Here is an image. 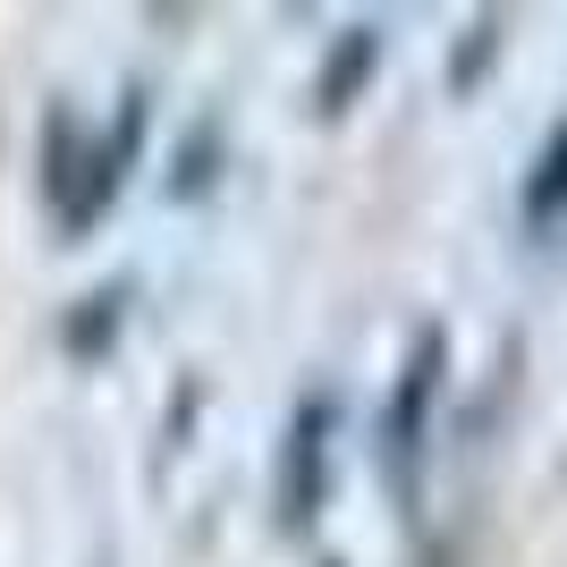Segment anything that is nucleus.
Masks as SVG:
<instances>
[{
	"label": "nucleus",
	"mask_w": 567,
	"mask_h": 567,
	"mask_svg": "<svg viewBox=\"0 0 567 567\" xmlns=\"http://www.w3.org/2000/svg\"><path fill=\"white\" fill-rule=\"evenodd\" d=\"M432 390H441V331H424V348H415V364H406V381H399V399H390V450H399V466L424 450Z\"/></svg>",
	"instance_id": "nucleus-2"
},
{
	"label": "nucleus",
	"mask_w": 567,
	"mask_h": 567,
	"mask_svg": "<svg viewBox=\"0 0 567 567\" xmlns=\"http://www.w3.org/2000/svg\"><path fill=\"white\" fill-rule=\"evenodd\" d=\"M567 213V118H559V136L543 144V162H534V187H525V220L543 229V220Z\"/></svg>",
	"instance_id": "nucleus-3"
},
{
	"label": "nucleus",
	"mask_w": 567,
	"mask_h": 567,
	"mask_svg": "<svg viewBox=\"0 0 567 567\" xmlns=\"http://www.w3.org/2000/svg\"><path fill=\"white\" fill-rule=\"evenodd\" d=\"M322 432H331V406L306 399V406H297V424H288V466H280L288 525H313V508H322Z\"/></svg>",
	"instance_id": "nucleus-1"
}]
</instances>
